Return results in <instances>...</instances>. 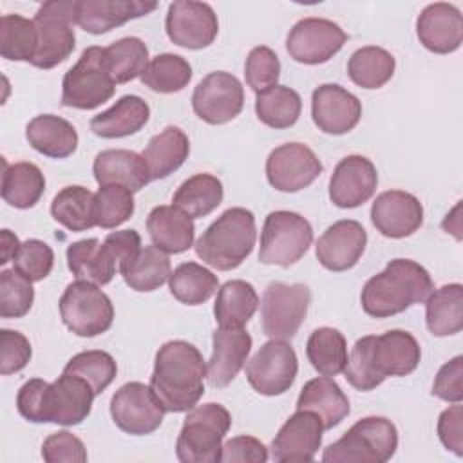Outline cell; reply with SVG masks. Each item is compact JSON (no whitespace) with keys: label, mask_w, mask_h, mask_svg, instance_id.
Here are the masks:
<instances>
[{"label":"cell","mask_w":463,"mask_h":463,"mask_svg":"<svg viewBox=\"0 0 463 463\" xmlns=\"http://www.w3.org/2000/svg\"><path fill=\"white\" fill-rule=\"evenodd\" d=\"M206 364L186 340H170L156 353L150 389L166 412H188L204 394Z\"/></svg>","instance_id":"1"},{"label":"cell","mask_w":463,"mask_h":463,"mask_svg":"<svg viewBox=\"0 0 463 463\" xmlns=\"http://www.w3.org/2000/svg\"><path fill=\"white\" fill-rule=\"evenodd\" d=\"M92 387L80 376L61 373L58 380H27L16 394L18 412L33 423L80 425L92 409Z\"/></svg>","instance_id":"2"},{"label":"cell","mask_w":463,"mask_h":463,"mask_svg":"<svg viewBox=\"0 0 463 463\" xmlns=\"http://www.w3.org/2000/svg\"><path fill=\"white\" fill-rule=\"evenodd\" d=\"M434 289L429 271L411 260L394 259L385 269L371 277L360 295L362 309L374 318H387L425 302Z\"/></svg>","instance_id":"3"},{"label":"cell","mask_w":463,"mask_h":463,"mask_svg":"<svg viewBox=\"0 0 463 463\" xmlns=\"http://www.w3.org/2000/svg\"><path fill=\"white\" fill-rule=\"evenodd\" d=\"M255 239V215L246 208L235 206L222 212L203 232L195 242V253L204 264L219 271H230L250 257Z\"/></svg>","instance_id":"4"},{"label":"cell","mask_w":463,"mask_h":463,"mask_svg":"<svg viewBox=\"0 0 463 463\" xmlns=\"http://www.w3.org/2000/svg\"><path fill=\"white\" fill-rule=\"evenodd\" d=\"M232 416L221 403H203L188 411L175 443V456L183 463H219L222 439Z\"/></svg>","instance_id":"5"},{"label":"cell","mask_w":463,"mask_h":463,"mask_svg":"<svg viewBox=\"0 0 463 463\" xmlns=\"http://www.w3.org/2000/svg\"><path fill=\"white\" fill-rule=\"evenodd\" d=\"M398 449V430L383 416L358 420L340 439L331 443L324 454V463H385Z\"/></svg>","instance_id":"6"},{"label":"cell","mask_w":463,"mask_h":463,"mask_svg":"<svg viewBox=\"0 0 463 463\" xmlns=\"http://www.w3.org/2000/svg\"><path fill=\"white\" fill-rule=\"evenodd\" d=\"M116 81L112 80L105 47H87L80 60L65 72L61 81V105L80 110H92L114 96Z\"/></svg>","instance_id":"7"},{"label":"cell","mask_w":463,"mask_h":463,"mask_svg":"<svg viewBox=\"0 0 463 463\" xmlns=\"http://www.w3.org/2000/svg\"><path fill=\"white\" fill-rule=\"evenodd\" d=\"M313 242V228L306 217L288 210L268 213L260 232L259 260L289 268L309 250Z\"/></svg>","instance_id":"8"},{"label":"cell","mask_w":463,"mask_h":463,"mask_svg":"<svg viewBox=\"0 0 463 463\" xmlns=\"http://www.w3.org/2000/svg\"><path fill=\"white\" fill-rule=\"evenodd\" d=\"M33 20L38 31V51L31 65L38 69H52L65 61L76 47L72 29L76 24V2H45L40 5Z\"/></svg>","instance_id":"9"},{"label":"cell","mask_w":463,"mask_h":463,"mask_svg":"<svg viewBox=\"0 0 463 463\" xmlns=\"http://www.w3.org/2000/svg\"><path fill=\"white\" fill-rule=\"evenodd\" d=\"M60 315L78 336H98L110 329L114 306L107 293L87 280L71 282L60 298Z\"/></svg>","instance_id":"10"},{"label":"cell","mask_w":463,"mask_h":463,"mask_svg":"<svg viewBox=\"0 0 463 463\" xmlns=\"http://www.w3.org/2000/svg\"><path fill=\"white\" fill-rule=\"evenodd\" d=\"M309 302L311 291L306 284H268L260 302L264 335L275 340L293 338L307 315Z\"/></svg>","instance_id":"11"},{"label":"cell","mask_w":463,"mask_h":463,"mask_svg":"<svg viewBox=\"0 0 463 463\" xmlns=\"http://www.w3.org/2000/svg\"><path fill=\"white\" fill-rule=\"evenodd\" d=\"M298 373L295 349L286 340L271 338L246 364V378L255 392L279 396L289 391Z\"/></svg>","instance_id":"12"},{"label":"cell","mask_w":463,"mask_h":463,"mask_svg":"<svg viewBox=\"0 0 463 463\" xmlns=\"http://www.w3.org/2000/svg\"><path fill=\"white\" fill-rule=\"evenodd\" d=\"M165 409L150 385L128 382L110 398V416L118 429L132 436H145L161 427Z\"/></svg>","instance_id":"13"},{"label":"cell","mask_w":463,"mask_h":463,"mask_svg":"<svg viewBox=\"0 0 463 463\" xmlns=\"http://www.w3.org/2000/svg\"><path fill=\"white\" fill-rule=\"evenodd\" d=\"M192 107L197 118L210 125L228 123L235 119L244 107L242 83L230 72H210L194 89Z\"/></svg>","instance_id":"14"},{"label":"cell","mask_w":463,"mask_h":463,"mask_svg":"<svg viewBox=\"0 0 463 463\" xmlns=\"http://www.w3.org/2000/svg\"><path fill=\"white\" fill-rule=\"evenodd\" d=\"M347 42L342 27L326 18L298 20L288 33L286 49L289 56L306 65L329 61Z\"/></svg>","instance_id":"15"},{"label":"cell","mask_w":463,"mask_h":463,"mask_svg":"<svg viewBox=\"0 0 463 463\" xmlns=\"http://www.w3.org/2000/svg\"><path fill=\"white\" fill-rule=\"evenodd\" d=\"M322 174V163L304 143H286L273 148L266 159L268 183L279 192L307 188Z\"/></svg>","instance_id":"16"},{"label":"cell","mask_w":463,"mask_h":463,"mask_svg":"<svg viewBox=\"0 0 463 463\" xmlns=\"http://www.w3.org/2000/svg\"><path fill=\"white\" fill-rule=\"evenodd\" d=\"M165 27L172 43L194 51L213 43L219 33L217 14L212 5L194 0L172 2L168 5Z\"/></svg>","instance_id":"17"},{"label":"cell","mask_w":463,"mask_h":463,"mask_svg":"<svg viewBox=\"0 0 463 463\" xmlns=\"http://www.w3.org/2000/svg\"><path fill=\"white\" fill-rule=\"evenodd\" d=\"M324 425L311 411H298L286 420L271 441V458L277 463L313 461L322 445Z\"/></svg>","instance_id":"18"},{"label":"cell","mask_w":463,"mask_h":463,"mask_svg":"<svg viewBox=\"0 0 463 463\" xmlns=\"http://www.w3.org/2000/svg\"><path fill=\"white\" fill-rule=\"evenodd\" d=\"M311 116L318 130L342 136L358 125L362 103L347 89L336 83H324L313 90Z\"/></svg>","instance_id":"19"},{"label":"cell","mask_w":463,"mask_h":463,"mask_svg":"<svg viewBox=\"0 0 463 463\" xmlns=\"http://www.w3.org/2000/svg\"><path fill=\"white\" fill-rule=\"evenodd\" d=\"M378 186V172L371 159L347 156L333 170L329 179V199L338 208H356L367 203Z\"/></svg>","instance_id":"20"},{"label":"cell","mask_w":463,"mask_h":463,"mask_svg":"<svg viewBox=\"0 0 463 463\" xmlns=\"http://www.w3.org/2000/svg\"><path fill=\"white\" fill-rule=\"evenodd\" d=\"M374 228L391 239L412 235L423 222V206L420 199L403 190L382 192L371 206Z\"/></svg>","instance_id":"21"},{"label":"cell","mask_w":463,"mask_h":463,"mask_svg":"<svg viewBox=\"0 0 463 463\" xmlns=\"http://www.w3.org/2000/svg\"><path fill=\"white\" fill-rule=\"evenodd\" d=\"M367 232L358 221L342 219L331 224L317 241V259L329 271L351 269L362 257Z\"/></svg>","instance_id":"22"},{"label":"cell","mask_w":463,"mask_h":463,"mask_svg":"<svg viewBox=\"0 0 463 463\" xmlns=\"http://www.w3.org/2000/svg\"><path fill=\"white\" fill-rule=\"evenodd\" d=\"M420 43L436 54H449L459 49L463 40L461 11L447 2L429 4L416 20Z\"/></svg>","instance_id":"23"},{"label":"cell","mask_w":463,"mask_h":463,"mask_svg":"<svg viewBox=\"0 0 463 463\" xmlns=\"http://www.w3.org/2000/svg\"><path fill=\"white\" fill-rule=\"evenodd\" d=\"M251 336L244 327H219L212 335V356L208 360L206 376L213 387H226L248 360L251 351Z\"/></svg>","instance_id":"24"},{"label":"cell","mask_w":463,"mask_h":463,"mask_svg":"<svg viewBox=\"0 0 463 463\" xmlns=\"http://www.w3.org/2000/svg\"><path fill=\"white\" fill-rule=\"evenodd\" d=\"M156 7V2L143 0H76V24L90 34H103Z\"/></svg>","instance_id":"25"},{"label":"cell","mask_w":463,"mask_h":463,"mask_svg":"<svg viewBox=\"0 0 463 463\" xmlns=\"http://www.w3.org/2000/svg\"><path fill=\"white\" fill-rule=\"evenodd\" d=\"M94 177L99 186L121 184L132 194L145 188L152 179L143 156L132 150L110 148L94 157Z\"/></svg>","instance_id":"26"},{"label":"cell","mask_w":463,"mask_h":463,"mask_svg":"<svg viewBox=\"0 0 463 463\" xmlns=\"http://www.w3.org/2000/svg\"><path fill=\"white\" fill-rule=\"evenodd\" d=\"M421 358L418 340L403 329H391L374 336L373 362L380 376H407Z\"/></svg>","instance_id":"27"},{"label":"cell","mask_w":463,"mask_h":463,"mask_svg":"<svg viewBox=\"0 0 463 463\" xmlns=\"http://www.w3.org/2000/svg\"><path fill=\"white\" fill-rule=\"evenodd\" d=\"M297 409L315 412L320 418L324 430L336 427L351 411L347 396L331 376L309 380L298 394Z\"/></svg>","instance_id":"28"},{"label":"cell","mask_w":463,"mask_h":463,"mask_svg":"<svg viewBox=\"0 0 463 463\" xmlns=\"http://www.w3.org/2000/svg\"><path fill=\"white\" fill-rule=\"evenodd\" d=\"M150 118L148 103L134 94L121 96L110 109L90 119V130L105 139L127 137L139 132Z\"/></svg>","instance_id":"29"},{"label":"cell","mask_w":463,"mask_h":463,"mask_svg":"<svg viewBox=\"0 0 463 463\" xmlns=\"http://www.w3.org/2000/svg\"><path fill=\"white\" fill-rule=\"evenodd\" d=\"M29 145L52 159H65L78 148V132L67 119L54 114H40L25 127Z\"/></svg>","instance_id":"30"},{"label":"cell","mask_w":463,"mask_h":463,"mask_svg":"<svg viewBox=\"0 0 463 463\" xmlns=\"http://www.w3.org/2000/svg\"><path fill=\"white\" fill-rule=\"evenodd\" d=\"M148 235L165 253H183L194 244V221L175 206H156L146 217Z\"/></svg>","instance_id":"31"},{"label":"cell","mask_w":463,"mask_h":463,"mask_svg":"<svg viewBox=\"0 0 463 463\" xmlns=\"http://www.w3.org/2000/svg\"><path fill=\"white\" fill-rule=\"evenodd\" d=\"M67 266L78 280L105 286L114 279L118 262L105 242H99L98 239H81L69 244Z\"/></svg>","instance_id":"32"},{"label":"cell","mask_w":463,"mask_h":463,"mask_svg":"<svg viewBox=\"0 0 463 463\" xmlns=\"http://www.w3.org/2000/svg\"><path fill=\"white\" fill-rule=\"evenodd\" d=\"M190 141L179 127H165L159 134L152 136L143 157L146 161L150 179H165L174 174L188 159Z\"/></svg>","instance_id":"33"},{"label":"cell","mask_w":463,"mask_h":463,"mask_svg":"<svg viewBox=\"0 0 463 463\" xmlns=\"http://www.w3.org/2000/svg\"><path fill=\"white\" fill-rule=\"evenodd\" d=\"M259 307V295L255 288L241 279L224 282L213 304V315L219 327L241 329L255 315Z\"/></svg>","instance_id":"34"},{"label":"cell","mask_w":463,"mask_h":463,"mask_svg":"<svg viewBox=\"0 0 463 463\" xmlns=\"http://www.w3.org/2000/svg\"><path fill=\"white\" fill-rule=\"evenodd\" d=\"M425 302L427 329L434 336H449L463 329V286L459 282L432 289Z\"/></svg>","instance_id":"35"},{"label":"cell","mask_w":463,"mask_h":463,"mask_svg":"<svg viewBox=\"0 0 463 463\" xmlns=\"http://www.w3.org/2000/svg\"><path fill=\"white\" fill-rule=\"evenodd\" d=\"M51 215L56 222H60L71 232L90 230L98 226L96 194L80 184L65 186L52 199Z\"/></svg>","instance_id":"36"},{"label":"cell","mask_w":463,"mask_h":463,"mask_svg":"<svg viewBox=\"0 0 463 463\" xmlns=\"http://www.w3.org/2000/svg\"><path fill=\"white\" fill-rule=\"evenodd\" d=\"M224 197L222 183L212 174H195L183 181L172 197V206L186 213L190 219L212 213Z\"/></svg>","instance_id":"37"},{"label":"cell","mask_w":463,"mask_h":463,"mask_svg":"<svg viewBox=\"0 0 463 463\" xmlns=\"http://www.w3.org/2000/svg\"><path fill=\"white\" fill-rule=\"evenodd\" d=\"M45 190V177L42 170L27 161L7 165L4 161L2 172V199L20 210L33 208Z\"/></svg>","instance_id":"38"},{"label":"cell","mask_w":463,"mask_h":463,"mask_svg":"<svg viewBox=\"0 0 463 463\" xmlns=\"http://www.w3.org/2000/svg\"><path fill=\"white\" fill-rule=\"evenodd\" d=\"M394 56L376 45L356 49L347 61V76L362 89H380L394 74Z\"/></svg>","instance_id":"39"},{"label":"cell","mask_w":463,"mask_h":463,"mask_svg":"<svg viewBox=\"0 0 463 463\" xmlns=\"http://www.w3.org/2000/svg\"><path fill=\"white\" fill-rule=\"evenodd\" d=\"M306 354L317 373L336 376L347 364L345 336L335 327H318L307 338Z\"/></svg>","instance_id":"40"},{"label":"cell","mask_w":463,"mask_h":463,"mask_svg":"<svg viewBox=\"0 0 463 463\" xmlns=\"http://www.w3.org/2000/svg\"><path fill=\"white\" fill-rule=\"evenodd\" d=\"M168 286L175 300L186 306H199L219 289V279L197 262H183L170 273Z\"/></svg>","instance_id":"41"},{"label":"cell","mask_w":463,"mask_h":463,"mask_svg":"<svg viewBox=\"0 0 463 463\" xmlns=\"http://www.w3.org/2000/svg\"><path fill=\"white\" fill-rule=\"evenodd\" d=\"M302 99L297 90L286 85H275L257 94L255 112L260 123L271 128H289L298 121Z\"/></svg>","instance_id":"42"},{"label":"cell","mask_w":463,"mask_h":463,"mask_svg":"<svg viewBox=\"0 0 463 463\" xmlns=\"http://www.w3.org/2000/svg\"><path fill=\"white\" fill-rule=\"evenodd\" d=\"M170 273L172 268L168 255L157 246H145L137 259L121 271V277L134 291L146 293L161 288L170 279Z\"/></svg>","instance_id":"43"},{"label":"cell","mask_w":463,"mask_h":463,"mask_svg":"<svg viewBox=\"0 0 463 463\" xmlns=\"http://www.w3.org/2000/svg\"><path fill=\"white\" fill-rule=\"evenodd\" d=\"M38 51V31L34 20L20 14L0 18V54L11 61H33Z\"/></svg>","instance_id":"44"},{"label":"cell","mask_w":463,"mask_h":463,"mask_svg":"<svg viewBox=\"0 0 463 463\" xmlns=\"http://www.w3.org/2000/svg\"><path fill=\"white\" fill-rule=\"evenodd\" d=\"M105 60L109 72L116 83H127L134 78H141L148 67V47L141 38L127 36L112 42L105 47Z\"/></svg>","instance_id":"45"},{"label":"cell","mask_w":463,"mask_h":463,"mask_svg":"<svg viewBox=\"0 0 463 463\" xmlns=\"http://www.w3.org/2000/svg\"><path fill=\"white\" fill-rule=\"evenodd\" d=\"M192 80V67L190 63L172 52L157 54L150 60L148 67L141 74V83L154 92L172 94L183 90Z\"/></svg>","instance_id":"46"},{"label":"cell","mask_w":463,"mask_h":463,"mask_svg":"<svg viewBox=\"0 0 463 463\" xmlns=\"http://www.w3.org/2000/svg\"><path fill=\"white\" fill-rule=\"evenodd\" d=\"M63 373L76 374V376L83 378L92 387L94 394L98 396L116 378L118 365H116V360L109 353L90 349V351H81V353L74 354L63 367Z\"/></svg>","instance_id":"47"},{"label":"cell","mask_w":463,"mask_h":463,"mask_svg":"<svg viewBox=\"0 0 463 463\" xmlns=\"http://www.w3.org/2000/svg\"><path fill=\"white\" fill-rule=\"evenodd\" d=\"M376 335L362 336L354 342L351 354L347 356V364L344 367L345 380L358 391H373L380 383H383V376L378 374L373 362V344Z\"/></svg>","instance_id":"48"},{"label":"cell","mask_w":463,"mask_h":463,"mask_svg":"<svg viewBox=\"0 0 463 463\" xmlns=\"http://www.w3.org/2000/svg\"><path fill=\"white\" fill-rule=\"evenodd\" d=\"M134 213V197L132 192L121 184H105L99 186L96 194V222L99 228L110 230Z\"/></svg>","instance_id":"49"},{"label":"cell","mask_w":463,"mask_h":463,"mask_svg":"<svg viewBox=\"0 0 463 463\" xmlns=\"http://www.w3.org/2000/svg\"><path fill=\"white\" fill-rule=\"evenodd\" d=\"M34 300L31 280L20 275L14 268L0 273V317L20 318L29 313Z\"/></svg>","instance_id":"50"},{"label":"cell","mask_w":463,"mask_h":463,"mask_svg":"<svg viewBox=\"0 0 463 463\" xmlns=\"http://www.w3.org/2000/svg\"><path fill=\"white\" fill-rule=\"evenodd\" d=\"M244 76L248 87L257 94L275 87L280 76V61L275 51L266 45L253 47L246 58Z\"/></svg>","instance_id":"51"},{"label":"cell","mask_w":463,"mask_h":463,"mask_svg":"<svg viewBox=\"0 0 463 463\" xmlns=\"http://www.w3.org/2000/svg\"><path fill=\"white\" fill-rule=\"evenodd\" d=\"M13 264L14 269L27 280L38 282L52 271L54 253L47 242L40 239H29L20 246L18 253L13 259Z\"/></svg>","instance_id":"52"},{"label":"cell","mask_w":463,"mask_h":463,"mask_svg":"<svg viewBox=\"0 0 463 463\" xmlns=\"http://www.w3.org/2000/svg\"><path fill=\"white\" fill-rule=\"evenodd\" d=\"M42 458L47 463H85L87 449L72 432L58 430L43 441Z\"/></svg>","instance_id":"53"},{"label":"cell","mask_w":463,"mask_h":463,"mask_svg":"<svg viewBox=\"0 0 463 463\" xmlns=\"http://www.w3.org/2000/svg\"><path fill=\"white\" fill-rule=\"evenodd\" d=\"M33 349L20 331H0V373L4 376L22 371L31 360Z\"/></svg>","instance_id":"54"},{"label":"cell","mask_w":463,"mask_h":463,"mask_svg":"<svg viewBox=\"0 0 463 463\" xmlns=\"http://www.w3.org/2000/svg\"><path fill=\"white\" fill-rule=\"evenodd\" d=\"M432 394L445 400L458 403L463 400V356L458 354L447 364H443L434 378Z\"/></svg>","instance_id":"55"},{"label":"cell","mask_w":463,"mask_h":463,"mask_svg":"<svg viewBox=\"0 0 463 463\" xmlns=\"http://www.w3.org/2000/svg\"><path fill=\"white\" fill-rule=\"evenodd\" d=\"M222 463H264L268 461V449L253 436H235L222 445Z\"/></svg>","instance_id":"56"},{"label":"cell","mask_w":463,"mask_h":463,"mask_svg":"<svg viewBox=\"0 0 463 463\" xmlns=\"http://www.w3.org/2000/svg\"><path fill=\"white\" fill-rule=\"evenodd\" d=\"M105 246L118 262V271L127 269L141 251V237L136 230H119L105 237Z\"/></svg>","instance_id":"57"},{"label":"cell","mask_w":463,"mask_h":463,"mask_svg":"<svg viewBox=\"0 0 463 463\" xmlns=\"http://www.w3.org/2000/svg\"><path fill=\"white\" fill-rule=\"evenodd\" d=\"M438 436L447 450L463 456V407L454 403L438 418Z\"/></svg>","instance_id":"58"},{"label":"cell","mask_w":463,"mask_h":463,"mask_svg":"<svg viewBox=\"0 0 463 463\" xmlns=\"http://www.w3.org/2000/svg\"><path fill=\"white\" fill-rule=\"evenodd\" d=\"M20 241L14 233H11L9 230H2L0 232V250H2V255H0V264H7L11 259H14V255L18 253L20 250Z\"/></svg>","instance_id":"59"}]
</instances>
